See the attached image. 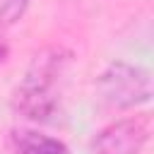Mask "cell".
<instances>
[{"instance_id": "cell-3", "label": "cell", "mask_w": 154, "mask_h": 154, "mask_svg": "<svg viewBox=\"0 0 154 154\" xmlns=\"http://www.w3.org/2000/svg\"><path fill=\"white\" fill-rule=\"evenodd\" d=\"M149 128L142 118L111 123L91 140V154H140L147 144Z\"/></svg>"}, {"instance_id": "cell-6", "label": "cell", "mask_w": 154, "mask_h": 154, "mask_svg": "<svg viewBox=\"0 0 154 154\" xmlns=\"http://www.w3.org/2000/svg\"><path fill=\"white\" fill-rule=\"evenodd\" d=\"M5 55H7V48H5V46H2V43H0V63H2V60H5Z\"/></svg>"}, {"instance_id": "cell-2", "label": "cell", "mask_w": 154, "mask_h": 154, "mask_svg": "<svg viewBox=\"0 0 154 154\" xmlns=\"http://www.w3.org/2000/svg\"><path fill=\"white\" fill-rule=\"evenodd\" d=\"M96 89H99V96L108 106L132 108L152 99V77L140 65L116 60L99 75Z\"/></svg>"}, {"instance_id": "cell-1", "label": "cell", "mask_w": 154, "mask_h": 154, "mask_svg": "<svg viewBox=\"0 0 154 154\" xmlns=\"http://www.w3.org/2000/svg\"><path fill=\"white\" fill-rule=\"evenodd\" d=\"M67 60L70 53L63 48H46L36 53L24 79L14 89L12 108L29 120H51L58 111V82Z\"/></svg>"}, {"instance_id": "cell-4", "label": "cell", "mask_w": 154, "mask_h": 154, "mask_svg": "<svg viewBox=\"0 0 154 154\" xmlns=\"http://www.w3.org/2000/svg\"><path fill=\"white\" fill-rule=\"evenodd\" d=\"M12 147L17 154H67L65 144L48 137V135H41V132H34V130H19L12 135Z\"/></svg>"}, {"instance_id": "cell-5", "label": "cell", "mask_w": 154, "mask_h": 154, "mask_svg": "<svg viewBox=\"0 0 154 154\" xmlns=\"http://www.w3.org/2000/svg\"><path fill=\"white\" fill-rule=\"evenodd\" d=\"M29 0H0V29H7L22 19Z\"/></svg>"}]
</instances>
